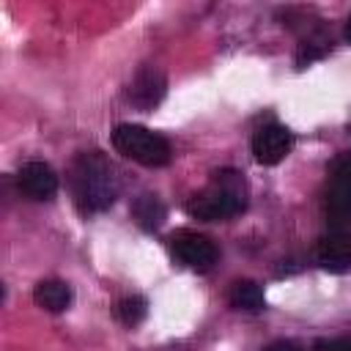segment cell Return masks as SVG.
I'll return each mask as SVG.
<instances>
[{"label":"cell","instance_id":"cell-3","mask_svg":"<svg viewBox=\"0 0 351 351\" xmlns=\"http://www.w3.org/2000/svg\"><path fill=\"white\" fill-rule=\"evenodd\" d=\"M112 145H115L118 154H123L126 159H132L137 165H145V167H165L173 156L170 143L162 134H156V132H151L140 123L115 126Z\"/></svg>","mask_w":351,"mask_h":351},{"label":"cell","instance_id":"cell-8","mask_svg":"<svg viewBox=\"0 0 351 351\" xmlns=\"http://www.w3.org/2000/svg\"><path fill=\"white\" fill-rule=\"evenodd\" d=\"M165 90H167V80H165L162 69H156V66H143V69H137V74L132 77L126 96H129V101H132L137 110H145V112H148V110H154V107L162 101Z\"/></svg>","mask_w":351,"mask_h":351},{"label":"cell","instance_id":"cell-12","mask_svg":"<svg viewBox=\"0 0 351 351\" xmlns=\"http://www.w3.org/2000/svg\"><path fill=\"white\" fill-rule=\"evenodd\" d=\"M132 217L137 219V225L143 228V230H159L162 228V222H165V217H167V208H165V203L156 197V195H140V197H134V203H132Z\"/></svg>","mask_w":351,"mask_h":351},{"label":"cell","instance_id":"cell-7","mask_svg":"<svg viewBox=\"0 0 351 351\" xmlns=\"http://www.w3.org/2000/svg\"><path fill=\"white\" fill-rule=\"evenodd\" d=\"M315 261L321 269L343 274L351 269V233L343 228H335L324 233L315 244Z\"/></svg>","mask_w":351,"mask_h":351},{"label":"cell","instance_id":"cell-14","mask_svg":"<svg viewBox=\"0 0 351 351\" xmlns=\"http://www.w3.org/2000/svg\"><path fill=\"white\" fill-rule=\"evenodd\" d=\"M313 351H351V337H332V340H315Z\"/></svg>","mask_w":351,"mask_h":351},{"label":"cell","instance_id":"cell-2","mask_svg":"<svg viewBox=\"0 0 351 351\" xmlns=\"http://www.w3.org/2000/svg\"><path fill=\"white\" fill-rule=\"evenodd\" d=\"M244 206H247V181L239 170L225 167V170H217L211 181L189 197L186 211L195 219L217 222V219H230L241 214Z\"/></svg>","mask_w":351,"mask_h":351},{"label":"cell","instance_id":"cell-5","mask_svg":"<svg viewBox=\"0 0 351 351\" xmlns=\"http://www.w3.org/2000/svg\"><path fill=\"white\" fill-rule=\"evenodd\" d=\"M167 247L173 252V258L195 271H208L217 263V247L211 239H206L203 233L195 230H176L167 239Z\"/></svg>","mask_w":351,"mask_h":351},{"label":"cell","instance_id":"cell-9","mask_svg":"<svg viewBox=\"0 0 351 351\" xmlns=\"http://www.w3.org/2000/svg\"><path fill=\"white\" fill-rule=\"evenodd\" d=\"M16 186L30 200H49L58 192V173L47 162H25L16 176Z\"/></svg>","mask_w":351,"mask_h":351},{"label":"cell","instance_id":"cell-4","mask_svg":"<svg viewBox=\"0 0 351 351\" xmlns=\"http://www.w3.org/2000/svg\"><path fill=\"white\" fill-rule=\"evenodd\" d=\"M324 211L335 225L351 219V151L337 154L329 165L324 186Z\"/></svg>","mask_w":351,"mask_h":351},{"label":"cell","instance_id":"cell-6","mask_svg":"<svg viewBox=\"0 0 351 351\" xmlns=\"http://www.w3.org/2000/svg\"><path fill=\"white\" fill-rule=\"evenodd\" d=\"M293 134L282 123H266L252 134V156L258 165H277L288 156Z\"/></svg>","mask_w":351,"mask_h":351},{"label":"cell","instance_id":"cell-13","mask_svg":"<svg viewBox=\"0 0 351 351\" xmlns=\"http://www.w3.org/2000/svg\"><path fill=\"white\" fill-rule=\"evenodd\" d=\"M148 313V302L143 296H123L118 304H115V318L123 324V326H137Z\"/></svg>","mask_w":351,"mask_h":351},{"label":"cell","instance_id":"cell-15","mask_svg":"<svg viewBox=\"0 0 351 351\" xmlns=\"http://www.w3.org/2000/svg\"><path fill=\"white\" fill-rule=\"evenodd\" d=\"M263 351H302L293 340H274V343H269Z\"/></svg>","mask_w":351,"mask_h":351},{"label":"cell","instance_id":"cell-16","mask_svg":"<svg viewBox=\"0 0 351 351\" xmlns=\"http://www.w3.org/2000/svg\"><path fill=\"white\" fill-rule=\"evenodd\" d=\"M343 36H346V41L351 44V14H348V19H346V25H343Z\"/></svg>","mask_w":351,"mask_h":351},{"label":"cell","instance_id":"cell-11","mask_svg":"<svg viewBox=\"0 0 351 351\" xmlns=\"http://www.w3.org/2000/svg\"><path fill=\"white\" fill-rule=\"evenodd\" d=\"M228 302L233 310H244V313H261L266 304L263 288L255 280H233L228 288Z\"/></svg>","mask_w":351,"mask_h":351},{"label":"cell","instance_id":"cell-10","mask_svg":"<svg viewBox=\"0 0 351 351\" xmlns=\"http://www.w3.org/2000/svg\"><path fill=\"white\" fill-rule=\"evenodd\" d=\"M33 302L47 313H63L71 304V288L63 280H41L33 288Z\"/></svg>","mask_w":351,"mask_h":351},{"label":"cell","instance_id":"cell-1","mask_svg":"<svg viewBox=\"0 0 351 351\" xmlns=\"http://www.w3.org/2000/svg\"><path fill=\"white\" fill-rule=\"evenodd\" d=\"M69 186L82 214L107 211L118 197V176L101 151H85L71 162Z\"/></svg>","mask_w":351,"mask_h":351}]
</instances>
